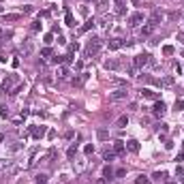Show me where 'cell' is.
I'll return each mask as SVG.
<instances>
[{"mask_svg":"<svg viewBox=\"0 0 184 184\" xmlns=\"http://www.w3.org/2000/svg\"><path fill=\"white\" fill-rule=\"evenodd\" d=\"M64 24L71 26V28H75V17H73V13H67V15H64Z\"/></svg>","mask_w":184,"mask_h":184,"instance_id":"obj_18","label":"cell"},{"mask_svg":"<svg viewBox=\"0 0 184 184\" xmlns=\"http://www.w3.org/2000/svg\"><path fill=\"white\" fill-rule=\"evenodd\" d=\"M92 26H94V19H88V21H86V24L82 26V28H79V32H88Z\"/></svg>","mask_w":184,"mask_h":184,"instance_id":"obj_22","label":"cell"},{"mask_svg":"<svg viewBox=\"0 0 184 184\" xmlns=\"http://www.w3.org/2000/svg\"><path fill=\"white\" fill-rule=\"evenodd\" d=\"M45 133H47L45 126H34V128H32V137H34V139H41Z\"/></svg>","mask_w":184,"mask_h":184,"instance_id":"obj_11","label":"cell"},{"mask_svg":"<svg viewBox=\"0 0 184 184\" xmlns=\"http://www.w3.org/2000/svg\"><path fill=\"white\" fill-rule=\"evenodd\" d=\"M107 45H109V49H118V47L124 45V41L122 39H109V41H107Z\"/></svg>","mask_w":184,"mask_h":184,"instance_id":"obj_13","label":"cell"},{"mask_svg":"<svg viewBox=\"0 0 184 184\" xmlns=\"http://www.w3.org/2000/svg\"><path fill=\"white\" fill-rule=\"evenodd\" d=\"M11 64H13V69H17V67H19V60H17V58H13V60H11Z\"/></svg>","mask_w":184,"mask_h":184,"instance_id":"obj_41","label":"cell"},{"mask_svg":"<svg viewBox=\"0 0 184 184\" xmlns=\"http://www.w3.org/2000/svg\"><path fill=\"white\" fill-rule=\"evenodd\" d=\"M159 131H163V133H167V124H163V122H161V124H159Z\"/></svg>","mask_w":184,"mask_h":184,"instance_id":"obj_42","label":"cell"},{"mask_svg":"<svg viewBox=\"0 0 184 184\" xmlns=\"http://www.w3.org/2000/svg\"><path fill=\"white\" fill-rule=\"evenodd\" d=\"M77 49H79V43H71V45H69V51L71 54H75Z\"/></svg>","mask_w":184,"mask_h":184,"instance_id":"obj_33","label":"cell"},{"mask_svg":"<svg viewBox=\"0 0 184 184\" xmlns=\"http://www.w3.org/2000/svg\"><path fill=\"white\" fill-rule=\"evenodd\" d=\"M113 176H116V178H124V176H126V169H118V171H113Z\"/></svg>","mask_w":184,"mask_h":184,"instance_id":"obj_34","label":"cell"},{"mask_svg":"<svg viewBox=\"0 0 184 184\" xmlns=\"http://www.w3.org/2000/svg\"><path fill=\"white\" fill-rule=\"evenodd\" d=\"M84 152H86V154H92V152H94V146H92V143H88V146L84 148Z\"/></svg>","mask_w":184,"mask_h":184,"instance_id":"obj_36","label":"cell"},{"mask_svg":"<svg viewBox=\"0 0 184 184\" xmlns=\"http://www.w3.org/2000/svg\"><path fill=\"white\" fill-rule=\"evenodd\" d=\"M30 28H32V32H39V30L43 28V24H41V19H34V21H32V26H30Z\"/></svg>","mask_w":184,"mask_h":184,"instance_id":"obj_24","label":"cell"},{"mask_svg":"<svg viewBox=\"0 0 184 184\" xmlns=\"http://www.w3.org/2000/svg\"><path fill=\"white\" fill-rule=\"evenodd\" d=\"M96 4H99L101 9H107L109 7V0H96Z\"/></svg>","mask_w":184,"mask_h":184,"instance_id":"obj_32","label":"cell"},{"mask_svg":"<svg viewBox=\"0 0 184 184\" xmlns=\"http://www.w3.org/2000/svg\"><path fill=\"white\" fill-rule=\"evenodd\" d=\"M154 113H156V116H159V118H163L165 113H167V105H165L163 101H159V103H156V105H154Z\"/></svg>","mask_w":184,"mask_h":184,"instance_id":"obj_8","label":"cell"},{"mask_svg":"<svg viewBox=\"0 0 184 184\" xmlns=\"http://www.w3.org/2000/svg\"><path fill=\"white\" fill-rule=\"evenodd\" d=\"M19 148H21V143H13V146H9V152H17Z\"/></svg>","mask_w":184,"mask_h":184,"instance_id":"obj_35","label":"cell"},{"mask_svg":"<svg viewBox=\"0 0 184 184\" xmlns=\"http://www.w3.org/2000/svg\"><path fill=\"white\" fill-rule=\"evenodd\" d=\"M126 96H128L126 88H118V90H113L111 94H109V101H111V103H118V101H124Z\"/></svg>","mask_w":184,"mask_h":184,"instance_id":"obj_3","label":"cell"},{"mask_svg":"<svg viewBox=\"0 0 184 184\" xmlns=\"http://www.w3.org/2000/svg\"><path fill=\"white\" fill-rule=\"evenodd\" d=\"M17 82H19V77L15 73L9 75V77L2 82V92H9V94H11V92H13V84H17Z\"/></svg>","mask_w":184,"mask_h":184,"instance_id":"obj_1","label":"cell"},{"mask_svg":"<svg viewBox=\"0 0 184 184\" xmlns=\"http://www.w3.org/2000/svg\"><path fill=\"white\" fill-rule=\"evenodd\" d=\"M176 161H184V152H180V154H178V159Z\"/></svg>","mask_w":184,"mask_h":184,"instance_id":"obj_45","label":"cell"},{"mask_svg":"<svg viewBox=\"0 0 184 184\" xmlns=\"http://www.w3.org/2000/svg\"><path fill=\"white\" fill-rule=\"evenodd\" d=\"M141 96L143 99H156V92L150 90V88H141Z\"/></svg>","mask_w":184,"mask_h":184,"instance_id":"obj_15","label":"cell"},{"mask_svg":"<svg viewBox=\"0 0 184 184\" xmlns=\"http://www.w3.org/2000/svg\"><path fill=\"white\" fill-rule=\"evenodd\" d=\"M103 159H105L107 163H111V161L116 159V154H113V152H109V150H105V154H103Z\"/></svg>","mask_w":184,"mask_h":184,"instance_id":"obj_25","label":"cell"},{"mask_svg":"<svg viewBox=\"0 0 184 184\" xmlns=\"http://www.w3.org/2000/svg\"><path fill=\"white\" fill-rule=\"evenodd\" d=\"M34 182H36V184H47V176H45V174H39Z\"/></svg>","mask_w":184,"mask_h":184,"instance_id":"obj_26","label":"cell"},{"mask_svg":"<svg viewBox=\"0 0 184 184\" xmlns=\"http://www.w3.org/2000/svg\"><path fill=\"white\" fill-rule=\"evenodd\" d=\"M111 84L113 86H124V82H120V79H111Z\"/></svg>","mask_w":184,"mask_h":184,"instance_id":"obj_43","label":"cell"},{"mask_svg":"<svg viewBox=\"0 0 184 184\" xmlns=\"http://www.w3.org/2000/svg\"><path fill=\"white\" fill-rule=\"evenodd\" d=\"M159 86H163V88H171V86H174V77H163V79H159Z\"/></svg>","mask_w":184,"mask_h":184,"instance_id":"obj_14","label":"cell"},{"mask_svg":"<svg viewBox=\"0 0 184 184\" xmlns=\"http://www.w3.org/2000/svg\"><path fill=\"white\" fill-rule=\"evenodd\" d=\"M154 28H156V26L152 24V21H148L146 26H141V36H150L154 32Z\"/></svg>","mask_w":184,"mask_h":184,"instance_id":"obj_10","label":"cell"},{"mask_svg":"<svg viewBox=\"0 0 184 184\" xmlns=\"http://www.w3.org/2000/svg\"><path fill=\"white\" fill-rule=\"evenodd\" d=\"M21 51H24L26 56H30V54H32V43H30V41H26L24 45H21Z\"/></svg>","mask_w":184,"mask_h":184,"instance_id":"obj_20","label":"cell"},{"mask_svg":"<svg viewBox=\"0 0 184 184\" xmlns=\"http://www.w3.org/2000/svg\"><path fill=\"white\" fill-rule=\"evenodd\" d=\"M0 141H2V135H0Z\"/></svg>","mask_w":184,"mask_h":184,"instance_id":"obj_47","label":"cell"},{"mask_svg":"<svg viewBox=\"0 0 184 184\" xmlns=\"http://www.w3.org/2000/svg\"><path fill=\"white\" fill-rule=\"evenodd\" d=\"M118 67H120L118 60H105V69L107 71H113V69H118Z\"/></svg>","mask_w":184,"mask_h":184,"instance_id":"obj_16","label":"cell"},{"mask_svg":"<svg viewBox=\"0 0 184 184\" xmlns=\"http://www.w3.org/2000/svg\"><path fill=\"white\" fill-rule=\"evenodd\" d=\"M96 137H99V139H101V141H105V139H109V133H107V131H105V128H101V131H99V133H96Z\"/></svg>","mask_w":184,"mask_h":184,"instance_id":"obj_23","label":"cell"},{"mask_svg":"<svg viewBox=\"0 0 184 184\" xmlns=\"http://www.w3.org/2000/svg\"><path fill=\"white\" fill-rule=\"evenodd\" d=\"M75 154H77V146H71V148L67 150V156H69V159H73Z\"/></svg>","mask_w":184,"mask_h":184,"instance_id":"obj_27","label":"cell"},{"mask_svg":"<svg viewBox=\"0 0 184 184\" xmlns=\"http://www.w3.org/2000/svg\"><path fill=\"white\" fill-rule=\"evenodd\" d=\"M124 146H126V150H128V152H133V154L139 152V141H137V139H128V141H124Z\"/></svg>","mask_w":184,"mask_h":184,"instance_id":"obj_7","label":"cell"},{"mask_svg":"<svg viewBox=\"0 0 184 184\" xmlns=\"http://www.w3.org/2000/svg\"><path fill=\"white\" fill-rule=\"evenodd\" d=\"M0 116H2V118H9V107L7 105H0Z\"/></svg>","mask_w":184,"mask_h":184,"instance_id":"obj_29","label":"cell"},{"mask_svg":"<svg viewBox=\"0 0 184 184\" xmlns=\"http://www.w3.org/2000/svg\"><path fill=\"white\" fill-rule=\"evenodd\" d=\"M41 56H45V58H49V56H51V49H49V47H45V49H43V51H41Z\"/></svg>","mask_w":184,"mask_h":184,"instance_id":"obj_38","label":"cell"},{"mask_svg":"<svg viewBox=\"0 0 184 184\" xmlns=\"http://www.w3.org/2000/svg\"><path fill=\"white\" fill-rule=\"evenodd\" d=\"M43 39H45V43H51V41H54V34H51V32H47Z\"/></svg>","mask_w":184,"mask_h":184,"instance_id":"obj_39","label":"cell"},{"mask_svg":"<svg viewBox=\"0 0 184 184\" xmlns=\"http://www.w3.org/2000/svg\"><path fill=\"white\" fill-rule=\"evenodd\" d=\"M88 2H94V0H88Z\"/></svg>","mask_w":184,"mask_h":184,"instance_id":"obj_48","label":"cell"},{"mask_svg":"<svg viewBox=\"0 0 184 184\" xmlns=\"http://www.w3.org/2000/svg\"><path fill=\"white\" fill-rule=\"evenodd\" d=\"M122 2H124V0H116V4H122Z\"/></svg>","mask_w":184,"mask_h":184,"instance_id":"obj_46","label":"cell"},{"mask_svg":"<svg viewBox=\"0 0 184 184\" xmlns=\"http://www.w3.org/2000/svg\"><path fill=\"white\" fill-rule=\"evenodd\" d=\"M176 176H184V169H182V167H180V165H178V167H176Z\"/></svg>","mask_w":184,"mask_h":184,"instance_id":"obj_40","label":"cell"},{"mask_svg":"<svg viewBox=\"0 0 184 184\" xmlns=\"http://www.w3.org/2000/svg\"><path fill=\"white\" fill-rule=\"evenodd\" d=\"M0 34H2V30H0Z\"/></svg>","mask_w":184,"mask_h":184,"instance_id":"obj_49","label":"cell"},{"mask_svg":"<svg viewBox=\"0 0 184 184\" xmlns=\"http://www.w3.org/2000/svg\"><path fill=\"white\" fill-rule=\"evenodd\" d=\"M126 124H128V116H120V118L116 120V126H118V128H124Z\"/></svg>","mask_w":184,"mask_h":184,"instance_id":"obj_17","label":"cell"},{"mask_svg":"<svg viewBox=\"0 0 184 184\" xmlns=\"http://www.w3.org/2000/svg\"><path fill=\"white\" fill-rule=\"evenodd\" d=\"M165 19V15H163V11H159V9H154L152 11V15H150V21L156 26V24H161V21Z\"/></svg>","mask_w":184,"mask_h":184,"instance_id":"obj_6","label":"cell"},{"mask_svg":"<svg viewBox=\"0 0 184 184\" xmlns=\"http://www.w3.org/2000/svg\"><path fill=\"white\" fill-rule=\"evenodd\" d=\"M124 152H126L124 141H116V143H113V154H124Z\"/></svg>","mask_w":184,"mask_h":184,"instance_id":"obj_12","label":"cell"},{"mask_svg":"<svg viewBox=\"0 0 184 184\" xmlns=\"http://www.w3.org/2000/svg\"><path fill=\"white\" fill-rule=\"evenodd\" d=\"M2 19H4V21H17V19H19V15H15V13H9V15H7V13H4V15H2Z\"/></svg>","mask_w":184,"mask_h":184,"instance_id":"obj_21","label":"cell"},{"mask_svg":"<svg viewBox=\"0 0 184 184\" xmlns=\"http://www.w3.org/2000/svg\"><path fill=\"white\" fill-rule=\"evenodd\" d=\"M146 21V15L143 13H133L131 17H128V26H139Z\"/></svg>","mask_w":184,"mask_h":184,"instance_id":"obj_5","label":"cell"},{"mask_svg":"<svg viewBox=\"0 0 184 184\" xmlns=\"http://www.w3.org/2000/svg\"><path fill=\"white\" fill-rule=\"evenodd\" d=\"M163 54H165V56H171V54H174V45H165L163 47Z\"/></svg>","mask_w":184,"mask_h":184,"instance_id":"obj_31","label":"cell"},{"mask_svg":"<svg viewBox=\"0 0 184 184\" xmlns=\"http://www.w3.org/2000/svg\"><path fill=\"white\" fill-rule=\"evenodd\" d=\"M101 49V39H96V36H92L88 41V47H86V56H90V54H96Z\"/></svg>","mask_w":184,"mask_h":184,"instance_id":"obj_2","label":"cell"},{"mask_svg":"<svg viewBox=\"0 0 184 184\" xmlns=\"http://www.w3.org/2000/svg\"><path fill=\"white\" fill-rule=\"evenodd\" d=\"M176 109H178V111H182V109H184V99H180V101L176 103Z\"/></svg>","mask_w":184,"mask_h":184,"instance_id":"obj_37","label":"cell"},{"mask_svg":"<svg viewBox=\"0 0 184 184\" xmlns=\"http://www.w3.org/2000/svg\"><path fill=\"white\" fill-rule=\"evenodd\" d=\"M182 21H184V19H182Z\"/></svg>","mask_w":184,"mask_h":184,"instance_id":"obj_50","label":"cell"},{"mask_svg":"<svg viewBox=\"0 0 184 184\" xmlns=\"http://www.w3.org/2000/svg\"><path fill=\"white\" fill-rule=\"evenodd\" d=\"M152 178H154V180H159V182H161V180H165L167 176H165V171H156V174H154Z\"/></svg>","mask_w":184,"mask_h":184,"instance_id":"obj_30","label":"cell"},{"mask_svg":"<svg viewBox=\"0 0 184 184\" xmlns=\"http://www.w3.org/2000/svg\"><path fill=\"white\" fill-rule=\"evenodd\" d=\"M107 180H105V178H103V180H94V182H92V184H105Z\"/></svg>","mask_w":184,"mask_h":184,"instance_id":"obj_44","label":"cell"},{"mask_svg":"<svg viewBox=\"0 0 184 184\" xmlns=\"http://www.w3.org/2000/svg\"><path fill=\"white\" fill-rule=\"evenodd\" d=\"M56 75H58V79H67V77H69V69L64 67V64H58Z\"/></svg>","mask_w":184,"mask_h":184,"instance_id":"obj_9","label":"cell"},{"mask_svg":"<svg viewBox=\"0 0 184 184\" xmlns=\"http://www.w3.org/2000/svg\"><path fill=\"white\" fill-rule=\"evenodd\" d=\"M135 184H150V180L146 176H137V180H135Z\"/></svg>","mask_w":184,"mask_h":184,"instance_id":"obj_28","label":"cell"},{"mask_svg":"<svg viewBox=\"0 0 184 184\" xmlns=\"http://www.w3.org/2000/svg\"><path fill=\"white\" fill-rule=\"evenodd\" d=\"M103 178H105V180H111V178H113V169H111L109 165H107L105 169H103Z\"/></svg>","mask_w":184,"mask_h":184,"instance_id":"obj_19","label":"cell"},{"mask_svg":"<svg viewBox=\"0 0 184 184\" xmlns=\"http://www.w3.org/2000/svg\"><path fill=\"white\" fill-rule=\"evenodd\" d=\"M150 60H152L150 54H139V56H135V69H143L146 64H150Z\"/></svg>","mask_w":184,"mask_h":184,"instance_id":"obj_4","label":"cell"}]
</instances>
